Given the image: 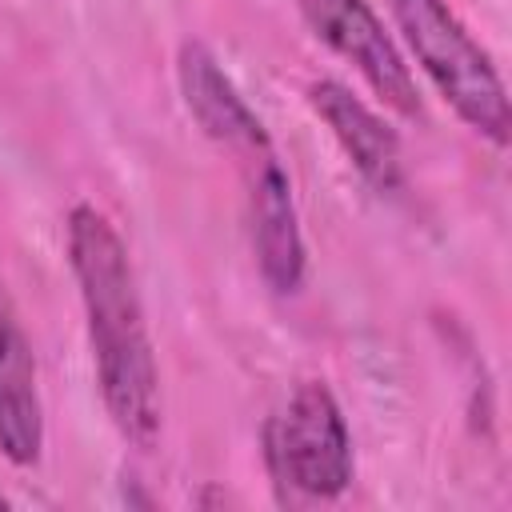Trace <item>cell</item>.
I'll return each instance as SVG.
<instances>
[{
    "label": "cell",
    "mask_w": 512,
    "mask_h": 512,
    "mask_svg": "<svg viewBox=\"0 0 512 512\" xmlns=\"http://www.w3.org/2000/svg\"><path fill=\"white\" fill-rule=\"evenodd\" d=\"M396 32L444 104L488 144H508V92L448 0H392Z\"/></svg>",
    "instance_id": "cell-2"
},
{
    "label": "cell",
    "mask_w": 512,
    "mask_h": 512,
    "mask_svg": "<svg viewBox=\"0 0 512 512\" xmlns=\"http://www.w3.org/2000/svg\"><path fill=\"white\" fill-rule=\"evenodd\" d=\"M176 84H180V100H184L188 116L200 124V132L212 144H220L224 152H232L236 160L272 144L264 120L252 112V104L244 100L236 80L220 68V60L204 44H196V40L180 44Z\"/></svg>",
    "instance_id": "cell-6"
},
{
    "label": "cell",
    "mask_w": 512,
    "mask_h": 512,
    "mask_svg": "<svg viewBox=\"0 0 512 512\" xmlns=\"http://www.w3.org/2000/svg\"><path fill=\"white\" fill-rule=\"evenodd\" d=\"M244 172V212H248V244L260 268V280L276 296H292L304 284L308 248L292 200V180L276 156V148H260L236 160Z\"/></svg>",
    "instance_id": "cell-5"
},
{
    "label": "cell",
    "mask_w": 512,
    "mask_h": 512,
    "mask_svg": "<svg viewBox=\"0 0 512 512\" xmlns=\"http://www.w3.org/2000/svg\"><path fill=\"white\" fill-rule=\"evenodd\" d=\"M264 460L276 484L304 500H336L356 476L352 432L324 380H304L264 420Z\"/></svg>",
    "instance_id": "cell-3"
},
{
    "label": "cell",
    "mask_w": 512,
    "mask_h": 512,
    "mask_svg": "<svg viewBox=\"0 0 512 512\" xmlns=\"http://www.w3.org/2000/svg\"><path fill=\"white\" fill-rule=\"evenodd\" d=\"M4 504H8V496H4V492H0V508H4Z\"/></svg>",
    "instance_id": "cell-9"
},
{
    "label": "cell",
    "mask_w": 512,
    "mask_h": 512,
    "mask_svg": "<svg viewBox=\"0 0 512 512\" xmlns=\"http://www.w3.org/2000/svg\"><path fill=\"white\" fill-rule=\"evenodd\" d=\"M296 8L312 28V36L360 72L372 96H380L392 112L420 120L424 104H420L416 76L368 0H296Z\"/></svg>",
    "instance_id": "cell-4"
},
{
    "label": "cell",
    "mask_w": 512,
    "mask_h": 512,
    "mask_svg": "<svg viewBox=\"0 0 512 512\" xmlns=\"http://www.w3.org/2000/svg\"><path fill=\"white\" fill-rule=\"evenodd\" d=\"M40 452H44V400L36 384V360L0 276V456L16 468H32Z\"/></svg>",
    "instance_id": "cell-8"
},
{
    "label": "cell",
    "mask_w": 512,
    "mask_h": 512,
    "mask_svg": "<svg viewBox=\"0 0 512 512\" xmlns=\"http://www.w3.org/2000/svg\"><path fill=\"white\" fill-rule=\"evenodd\" d=\"M68 268L76 276L104 412L132 448H152L164 404L140 280L116 224L92 204L68 212Z\"/></svg>",
    "instance_id": "cell-1"
},
{
    "label": "cell",
    "mask_w": 512,
    "mask_h": 512,
    "mask_svg": "<svg viewBox=\"0 0 512 512\" xmlns=\"http://www.w3.org/2000/svg\"><path fill=\"white\" fill-rule=\"evenodd\" d=\"M308 104L324 120V128L332 132V140L340 144V152L348 156V164L360 172V180L368 188H376L380 196H392L404 188L400 136L372 104H364L340 80L308 84Z\"/></svg>",
    "instance_id": "cell-7"
}]
</instances>
